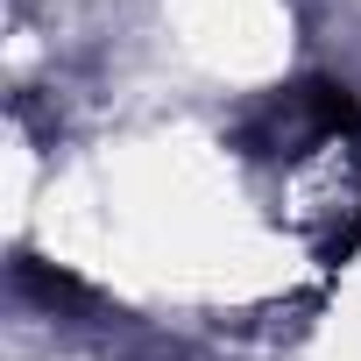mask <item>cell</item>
<instances>
[{"label": "cell", "mask_w": 361, "mask_h": 361, "mask_svg": "<svg viewBox=\"0 0 361 361\" xmlns=\"http://www.w3.org/2000/svg\"><path fill=\"white\" fill-rule=\"evenodd\" d=\"M276 163L290 227L319 255L361 248V106L340 85H298L276 106Z\"/></svg>", "instance_id": "obj_1"}]
</instances>
